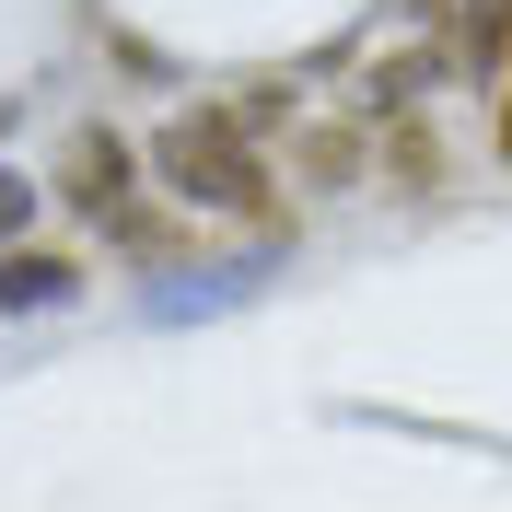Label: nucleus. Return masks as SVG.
<instances>
[{
  "instance_id": "f257e3e1",
  "label": "nucleus",
  "mask_w": 512,
  "mask_h": 512,
  "mask_svg": "<svg viewBox=\"0 0 512 512\" xmlns=\"http://www.w3.org/2000/svg\"><path fill=\"white\" fill-rule=\"evenodd\" d=\"M152 163H163V187L187 198V210H210V222H245V233H280V222H291L233 105H187V117L152 140Z\"/></svg>"
},
{
  "instance_id": "f03ea898",
  "label": "nucleus",
  "mask_w": 512,
  "mask_h": 512,
  "mask_svg": "<svg viewBox=\"0 0 512 512\" xmlns=\"http://www.w3.org/2000/svg\"><path fill=\"white\" fill-rule=\"evenodd\" d=\"M59 198L105 233V245H152V233H163L152 210H140V163H128L117 128H70V152H59Z\"/></svg>"
},
{
  "instance_id": "7ed1b4c3",
  "label": "nucleus",
  "mask_w": 512,
  "mask_h": 512,
  "mask_svg": "<svg viewBox=\"0 0 512 512\" xmlns=\"http://www.w3.org/2000/svg\"><path fill=\"white\" fill-rule=\"evenodd\" d=\"M291 163H303L315 187H350V175H361V128H303V140H291Z\"/></svg>"
},
{
  "instance_id": "20e7f679",
  "label": "nucleus",
  "mask_w": 512,
  "mask_h": 512,
  "mask_svg": "<svg viewBox=\"0 0 512 512\" xmlns=\"http://www.w3.org/2000/svg\"><path fill=\"white\" fill-rule=\"evenodd\" d=\"M70 291V268L59 256H0V315H24V303H59Z\"/></svg>"
},
{
  "instance_id": "39448f33",
  "label": "nucleus",
  "mask_w": 512,
  "mask_h": 512,
  "mask_svg": "<svg viewBox=\"0 0 512 512\" xmlns=\"http://www.w3.org/2000/svg\"><path fill=\"white\" fill-rule=\"evenodd\" d=\"M384 163H396L408 187H431V175H443V152H431V117H419V128H396V152H384Z\"/></svg>"
},
{
  "instance_id": "423d86ee",
  "label": "nucleus",
  "mask_w": 512,
  "mask_h": 512,
  "mask_svg": "<svg viewBox=\"0 0 512 512\" xmlns=\"http://www.w3.org/2000/svg\"><path fill=\"white\" fill-rule=\"evenodd\" d=\"M0 222H24V187H0Z\"/></svg>"
},
{
  "instance_id": "0eeeda50",
  "label": "nucleus",
  "mask_w": 512,
  "mask_h": 512,
  "mask_svg": "<svg viewBox=\"0 0 512 512\" xmlns=\"http://www.w3.org/2000/svg\"><path fill=\"white\" fill-rule=\"evenodd\" d=\"M501 152H512V82H501Z\"/></svg>"
}]
</instances>
